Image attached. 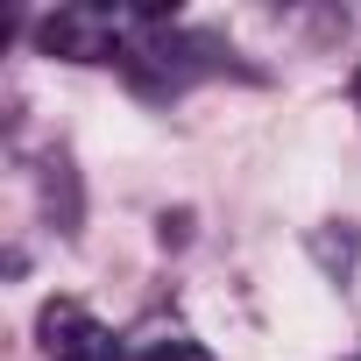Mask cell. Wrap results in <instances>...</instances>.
<instances>
[{"mask_svg":"<svg viewBox=\"0 0 361 361\" xmlns=\"http://www.w3.org/2000/svg\"><path fill=\"white\" fill-rule=\"evenodd\" d=\"M149 22H163V8H99V0H71V8L43 15L36 43L50 57H71V64H106V57H128Z\"/></svg>","mask_w":361,"mask_h":361,"instance_id":"obj_1","label":"cell"},{"mask_svg":"<svg viewBox=\"0 0 361 361\" xmlns=\"http://www.w3.org/2000/svg\"><path fill=\"white\" fill-rule=\"evenodd\" d=\"M36 340H43L50 361H128V347H121L85 305H71V298H50V305L36 312Z\"/></svg>","mask_w":361,"mask_h":361,"instance_id":"obj_2","label":"cell"},{"mask_svg":"<svg viewBox=\"0 0 361 361\" xmlns=\"http://www.w3.org/2000/svg\"><path fill=\"white\" fill-rule=\"evenodd\" d=\"M135 361H213L192 333H149V340H135Z\"/></svg>","mask_w":361,"mask_h":361,"instance_id":"obj_3","label":"cell"},{"mask_svg":"<svg viewBox=\"0 0 361 361\" xmlns=\"http://www.w3.org/2000/svg\"><path fill=\"white\" fill-rule=\"evenodd\" d=\"M354 99H361V78H354Z\"/></svg>","mask_w":361,"mask_h":361,"instance_id":"obj_4","label":"cell"}]
</instances>
